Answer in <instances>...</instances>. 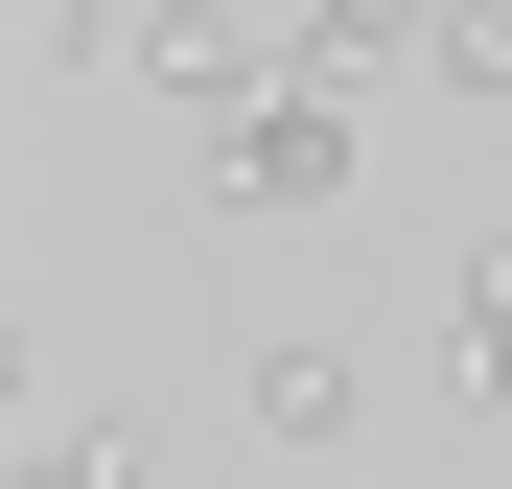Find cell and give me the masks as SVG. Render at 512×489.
I'll return each instance as SVG.
<instances>
[{
	"label": "cell",
	"mask_w": 512,
	"mask_h": 489,
	"mask_svg": "<svg viewBox=\"0 0 512 489\" xmlns=\"http://www.w3.org/2000/svg\"><path fill=\"white\" fill-rule=\"evenodd\" d=\"M443 70V0H303V24H280V70H303V94H350V70Z\"/></svg>",
	"instance_id": "cell-3"
},
{
	"label": "cell",
	"mask_w": 512,
	"mask_h": 489,
	"mask_svg": "<svg viewBox=\"0 0 512 489\" xmlns=\"http://www.w3.org/2000/svg\"><path fill=\"white\" fill-rule=\"evenodd\" d=\"M256 24H280V0H140V24H117V70H163V94L233 140L256 94H280V70H256Z\"/></svg>",
	"instance_id": "cell-2"
},
{
	"label": "cell",
	"mask_w": 512,
	"mask_h": 489,
	"mask_svg": "<svg viewBox=\"0 0 512 489\" xmlns=\"http://www.w3.org/2000/svg\"><path fill=\"white\" fill-rule=\"evenodd\" d=\"M489 280H512V233H489Z\"/></svg>",
	"instance_id": "cell-7"
},
{
	"label": "cell",
	"mask_w": 512,
	"mask_h": 489,
	"mask_svg": "<svg viewBox=\"0 0 512 489\" xmlns=\"http://www.w3.org/2000/svg\"><path fill=\"white\" fill-rule=\"evenodd\" d=\"M24 489H163V443H140V420H47V443H24Z\"/></svg>",
	"instance_id": "cell-6"
},
{
	"label": "cell",
	"mask_w": 512,
	"mask_h": 489,
	"mask_svg": "<svg viewBox=\"0 0 512 489\" xmlns=\"http://www.w3.org/2000/svg\"><path fill=\"white\" fill-rule=\"evenodd\" d=\"M350 94H303V70H280V94H256L233 140H210V210H350Z\"/></svg>",
	"instance_id": "cell-1"
},
{
	"label": "cell",
	"mask_w": 512,
	"mask_h": 489,
	"mask_svg": "<svg viewBox=\"0 0 512 489\" xmlns=\"http://www.w3.org/2000/svg\"><path fill=\"white\" fill-rule=\"evenodd\" d=\"M256 443H350V350L326 326H256Z\"/></svg>",
	"instance_id": "cell-4"
},
{
	"label": "cell",
	"mask_w": 512,
	"mask_h": 489,
	"mask_svg": "<svg viewBox=\"0 0 512 489\" xmlns=\"http://www.w3.org/2000/svg\"><path fill=\"white\" fill-rule=\"evenodd\" d=\"M443 396L512 420V280H489V257H466V303H443Z\"/></svg>",
	"instance_id": "cell-5"
},
{
	"label": "cell",
	"mask_w": 512,
	"mask_h": 489,
	"mask_svg": "<svg viewBox=\"0 0 512 489\" xmlns=\"http://www.w3.org/2000/svg\"><path fill=\"white\" fill-rule=\"evenodd\" d=\"M280 24H303V0H280Z\"/></svg>",
	"instance_id": "cell-8"
}]
</instances>
